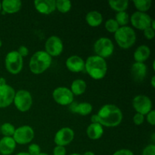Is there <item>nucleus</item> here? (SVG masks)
Segmentation results:
<instances>
[{
  "instance_id": "nucleus-1",
  "label": "nucleus",
  "mask_w": 155,
  "mask_h": 155,
  "mask_svg": "<svg viewBox=\"0 0 155 155\" xmlns=\"http://www.w3.org/2000/svg\"><path fill=\"white\" fill-rule=\"evenodd\" d=\"M97 115L102 127H116L121 124L124 118L122 110L115 104H107L98 110Z\"/></svg>"
},
{
  "instance_id": "nucleus-40",
  "label": "nucleus",
  "mask_w": 155,
  "mask_h": 155,
  "mask_svg": "<svg viewBox=\"0 0 155 155\" xmlns=\"http://www.w3.org/2000/svg\"><path fill=\"white\" fill-rule=\"evenodd\" d=\"M151 85L152 86V88H155V76L154 75L151 79Z\"/></svg>"
},
{
  "instance_id": "nucleus-48",
  "label": "nucleus",
  "mask_w": 155,
  "mask_h": 155,
  "mask_svg": "<svg viewBox=\"0 0 155 155\" xmlns=\"http://www.w3.org/2000/svg\"><path fill=\"white\" fill-rule=\"evenodd\" d=\"M2 41L1 39H0V48L2 47Z\"/></svg>"
},
{
  "instance_id": "nucleus-14",
  "label": "nucleus",
  "mask_w": 155,
  "mask_h": 155,
  "mask_svg": "<svg viewBox=\"0 0 155 155\" xmlns=\"http://www.w3.org/2000/svg\"><path fill=\"white\" fill-rule=\"evenodd\" d=\"M15 92V89L7 83L0 86V108H5L13 104Z\"/></svg>"
},
{
  "instance_id": "nucleus-39",
  "label": "nucleus",
  "mask_w": 155,
  "mask_h": 155,
  "mask_svg": "<svg viewBox=\"0 0 155 155\" xmlns=\"http://www.w3.org/2000/svg\"><path fill=\"white\" fill-rule=\"evenodd\" d=\"M91 124H99V119H98L97 114H93L91 117Z\"/></svg>"
},
{
  "instance_id": "nucleus-20",
  "label": "nucleus",
  "mask_w": 155,
  "mask_h": 155,
  "mask_svg": "<svg viewBox=\"0 0 155 155\" xmlns=\"http://www.w3.org/2000/svg\"><path fill=\"white\" fill-rule=\"evenodd\" d=\"M1 3L2 10L4 14L18 13L22 8V2L20 0H4Z\"/></svg>"
},
{
  "instance_id": "nucleus-27",
  "label": "nucleus",
  "mask_w": 155,
  "mask_h": 155,
  "mask_svg": "<svg viewBox=\"0 0 155 155\" xmlns=\"http://www.w3.org/2000/svg\"><path fill=\"white\" fill-rule=\"evenodd\" d=\"M56 10L62 14H66L71 11L72 3L69 0H55Z\"/></svg>"
},
{
  "instance_id": "nucleus-8",
  "label": "nucleus",
  "mask_w": 155,
  "mask_h": 155,
  "mask_svg": "<svg viewBox=\"0 0 155 155\" xmlns=\"http://www.w3.org/2000/svg\"><path fill=\"white\" fill-rule=\"evenodd\" d=\"M34 130L29 125H23L15 130L12 138L16 144L18 145H27L34 139Z\"/></svg>"
},
{
  "instance_id": "nucleus-47",
  "label": "nucleus",
  "mask_w": 155,
  "mask_h": 155,
  "mask_svg": "<svg viewBox=\"0 0 155 155\" xmlns=\"http://www.w3.org/2000/svg\"><path fill=\"white\" fill-rule=\"evenodd\" d=\"M70 155H82V154H78V153H73V154H71Z\"/></svg>"
},
{
  "instance_id": "nucleus-19",
  "label": "nucleus",
  "mask_w": 155,
  "mask_h": 155,
  "mask_svg": "<svg viewBox=\"0 0 155 155\" xmlns=\"http://www.w3.org/2000/svg\"><path fill=\"white\" fill-rule=\"evenodd\" d=\"M16 142L12 137L4 136L0 139V154L10 155L16 148Z\"/></svg>"
},
{
  "instance_id": "nucleus-34",
  "label": "nucleus",
  "mask_w": 155,
  "mask_h": 155,
  "mask_svg": "<svg viewBox=\"0 0 155 155\" xmlns=\"http://www.w3.org/2000/svg\"><path fill=\"white\" fill-rule=\"evenodd\" d=\"M142 155H155L154 144H150L147 145L142 151Z\"/></svg>"
},
{
  "instance_id": "nucleus-15",
  "label": "nucleus",
  "mask_w": 155,
  "mask_h": 155,
  "mask_svg": "<svg viewBox=\"0 0 155 155\" xmlns=\"http://www.w3.org/2000/svg\"><path fill=\"white\" fill-rule=\"evenodd\" d=\"M66 68L72 73H80L85 70V61L80 56L74 54L67 58Z\"/></svg>"
},
{
  "instance_id": "nucleus-6",
  "label": "nucleus",
  "mask_w": 155,
  "mask_h": 155,
  "mask_svg": "<svg viewBox=\"0 0 155 155\" xmlns=\"http://www.w3.org/2000/svg\"><path fill=\"white\" fill-rule=\"evenodd\" d=\"M33 99L31 93L26 89H20L15 92L13 104L19 111L24 113L31 108Z\"/></svg>"
},
{
  "instance_id": "nucleus-3",
  "label": "nucleus",
  "mask_w": 155,
  "mask_h": 155,
  "mask_svg": "<svg viewBox=\"0 0 155 155\" xmlns=\"http://www.w3.org/2000/svg\"><path fill=\"white\" fill-rule=\"evenodd\" d=\"M52 58L45 51H37L31 56L29 62V68L33 74H43L51 67Z\"/></svg>"
},
{
  "instance_id": "nucleus-50",
  "label": "nucleus",
  "mask_w": 155,
  "mask_h": 155,
  "mask_svg": "<svg viewBox=\"0 0 155 155\" xmlns=\"http://www.w3.org/2000/svg\"><path fill=\"white\" fill-rule=\"evenodd\" d=\"M0 134H1V133H0Z\"/></svg>"
},
{
  "instance_id": "nucleus-21",
  "label": "nucleus",
  "mask_w": 155,
  "mask_h": 155,
  "mask_svg": "<svg viewBox=\"0 0 155 155\" xmlns=\"http://www.w3.org/2000/svg\"><path fill=\"white\" fill-rule=\"evenodd\" d=\"M151 55V49L146 45H141L135 50L133 58L136 62L145 63Z\"/></svg>"
},
{
  "instance_id": "nucleus-41",
  "label": "nucleus",
  "mask_w": 155,
  "mask_h": 155,
  "mask_svg": "<svg viewBox=\"0 0 155 155\" xmlns=\"http://www.w3.org/2000/svg\"><path fill=\"white\" fill-rule=\"evenodd\" d=\"M82 155H95V153L92 152V151H86V152H85L84 154H82Z\"/></svg>"
},
{
  "instance_id": "nucleus-30",
  "label": "nucleus",
  "mask_w": 155,
  "mask_h": 155,
  "mask_svg": "<svg viewBox=\"0 0 155 155\" xmlns=\"http://www.w3.org/2000/svg\"><path fill=\"white\" fill-rule=\"evenodd\" d=\"M104 27H105L106 30L107 32L114 34L117 32V30L119 29L120 26L117 23V21H115V19H114V18H109L108 20L106 21L105 24H104Z\"/></svg>"
},
{
  "instance_id": "nucleus-9",
  "label": "nucleus",
  "mask_w": 155,
  "mask_h": 155,
  "mask_svg": "<svg viewBox=\"0 0 155 155\" xmlns=\"http://www.w3.org/2000/svg\"><path fill=\"white\" fill-rule=\"evenodd\" d=\"M52 98L58 104L61 106H69L74 101V95L71 89L64 86L55 88L52 92Z\"/></svg>"
},
{
  "instance_id": "nucleus-25",
  "label": "nucleus",
  "mask_w": 155,
  "mask_h": 155,
  "mask_svg": "<svg viewBox=\"0 0 155 155\" xmlns=\"http://www.w3.org/2000/svg\"><path fill=\"white\" fill-rule=\"evenodd\" d=\"M109 6L112 10L115 11L117 12H126L129 7L130 2L128 0H110L108 2Z\"/></svg>"
},
{
  "instance_id": "nucleus-23",
  "label": "nucleus",
  "mask_w": 155,
  "mask_h": 155,
  "mask_svg": "<svg viewBox=\"0 0 155 155\" xmlns=\"http://www.w3.org/2000/svg\"><path fill=\"white\" fill-rule=\"evenodd\" d=\"M86 21L92 27H99L103 22V16L98 11H90L86 15Z\"/></svg>"
},
{
  "instance_id": "nucleus-46",
  "label": "nucleus",
  "mask_w": 155,
  "mask_h": 155,
  "mask_svg": "<svg viewBox=\"0 0 155 155\" xmlns=\"http://www.w3.org/2000/svg\"><path fill=\"white\" fill-rule=\"evenodd\" d=\"M39 155H49L48 154H47V153H44V152H41L40 154H39Z\"/></svg>"
},
{
  "instance_id": "nucleus-43",
  "label": "nucleus",
  "mask_w": 155,
  "mask_h": 155,
  "mask_svg": "<svg viewBox=\"0 0 155 155\" xmlns=\"http://www.w3.org/2000/svg\"><path fill=\"white\" fill-rule=\"evenodd\" d=\"M5 83H6L5 79L4 78H0V86H1V85L5 84Z\"/></svg>"
},
{
  "instance_id": "nucleus-44",
  "label": "nucleus",
  "mask_w": 155,
  "mask_h": 155,
  "mask_svg": "<svg viewBox=\"0 0 155 155\" xmlns=\"http://www.w3.org/2000/svg\"><path fill=\"white\" fill-rule=\"evenodd\" d=\"M15 155H30L27 152H19Z\"/></svg>"
},
{
  "instance_id": "nucleus-7",
  "label": "nucleus",
  "mask_w": 155,
  "mask_h": 155,
  "mask_svg": "<svg viewBox=\"0 0 155 155\" xmlns=\"http://www.w3.org/2000/svg\"><path fill=\"white\" fill-rule=\"evenodd\" d=\"M94 51L95 55L105 59L110 57L114 51V45L110 39L101 37L95 41L94 44Z\"/></svg>"
},
{
  "instance_id": "nucleus-11",
  "label": "nucleus",
  "mask_w": 155,
  "mask_h": 155,
  "mask_svg": "<svg viewBox=\"0 0 155 155\" xmlns=\"http://www.w3.org/2000/svg\"><path fill=\"white\" fill-rule=\"evenodd\" d=\"M64 50V43L58 36H49L45 42V50L51 58L61 55Z\"/></svg>"
},
{
  "instance_id": "nucleus-35",
  "label": "nucleus",
  "mask_w": 155,
  "mask_h": 155,
  "mask_svg": "<svg viewBox=\"0 0 155 155\" xmlns=\"http://www.w3.org/2000/svg\"><path fill=\"white\" fill-rule=\"evenodd\" d=\"M67 150L65 147L56 145L53 149V155H66Z\"/></svg>"
},
{
  "instance_id": "nucleus-24",
  "label": "nucleus",
  "mask_w": 155,
  "mask_h": 155,
  "mask_svg": "<svg viewBox=\"0 0 155 155\" xmlns=\"http://www.w3.org/2000/svg\"><path fill=\"white\" fill-rule=\"evenodd\" d=\"M87 85L85 80L82 79H76L71 85V91L74 95H81L86 92Z\"/></svg>"
},
{
  "instance_id": "nucleus-22",
  "label": "nucleus",
  "mask_w": 155,
  "mask_h": 155,
  "mask_svg": "<svg viewBox=\"0 0 155 155\" xmlns=\"http://www.w3.org/2000/svg\"><path fill=\"white\" fill-rule=\"evenodd\" d=\"M104 134V128L100 124H91L86 129V135L92 140L101 139Z\"/></svg>"
},
{
  "instance_id": "nucleus-17",
  "label": "nucleus",
  "mask_w": 155,
  "mask_h": 155,
  "mask_svg": "<svg viewBox=\"0 0 155 155\" xmlns=\"http://www.w3.org/2000/svg\"><path fill=\"white\" fill-rule=\"evenodd\" d=\"M69 110L74 114H78L81 116H87L92 113L93 110L92 104L87 101L83 102H73L69 105Z\"/></svg>"
},
{
  "instance_id": "nucleus-12",
  "label": "nucleus",
  "mask_w": 155,
  "mask_h": 155,
  "mask_svg": "<svg viewBox=\"0 0 155 155\" xmlns=\"http://www.w3.org/2000/svg\"><path fill=\"white\" fill-rule=\"evenodd\" d=\"M152 20L148 14L140 12H135L130 18V21L133 27L139 30H144L151 27Z\"/></svg>"
},
{
  "instance_id": "nucleus-33",
  "label": "nucleus",
  "mask_w": 155,
  "mask_h": 155,
  "mask_svg": "<svg viewBox=\"0 0 155 155\" xmlns=\"http://www.w3.org/2000/svg\"><path fill=\"white\" fill-rule=\"evenodd\" d=\"M133 123L135 124V125L140 126L142 125V124L144 123V121H145V116L141 114L136 113L134 116H133Z\"/></svg>"
},
{
  "instance_id": "nucleus-28",
  "label": "nucleus",
  "mask_w": 155,
  "mask_h": 155,
  "mask_svg": "<svg viewBox=\"0 0 155 155\" xmlns=\"http://www.w3.org/2000/svg\"><path fill=\"white\" fill-rule=\"evenodd\" d=\"M130 15L127 12H117L114 19L120 27H125L130 23Z\"/></svg>"
},
{
  "instance_id": "nucleus-18",
  "label": "nucleus",
  "mask_w": 155,
  "mask_h": 155,
  "mask_svg": "<svg viewBox=\"0 0 155 155\" xmlns=\"http://www.w3.org/2000/svg\"><path fill=\"white\" fill-rule=\"evenodd\" d=\"M148 68L145 63L135 62L131 67V76L136 82H142L146 77Z\"/></svg>"
},
{
  "instance_id": "nucleus-32",
  "label": "nucleus",
  "mask_w": 155,
  "mask_h": 155,
  "mask_svg": "<svg viewBox=\"0 0 155 155\" xmlns=\"http://www.w3.org/2000/svg\"><path fill=\"white\" fill-rule=\"evenodd\" d=\"M143 33L144 36H145V37L147 39L151 40V39H154L155 36V30L151 28V27H149L143 30Z\"/></svg>"
},
{
  "instance_id": "nucleus-5",
  "label": "nucleus",
  "mask_w": 155,
  "mask_h": 155,
  "mask_svg": "<svg viewBox=\"0 0 155 155\" xmlns=\"http://www.w3.org/2000/svg\"><path fill=\"white\" fill-rule=\"evenodd\" d=\"M5 66L8 72L16 75L20 74L24 66V58L17 51H11L7 53L5 58Z\"/></svg>"
},
{
  "instance_id": "nucleus-4",
  "label": "nucleus",
  "mask_w": 155,
  "mask_h": 155,
  "mask_svg": "<svg viewBox=\"0 0 155 155\" xmlns=\"http://www.w3.org/2000/svg\"><path fill=\"white\" fill-rule=\"evenodd\" d=\"M114 39L121 48L128 49L136 43V33L135 30L129 26L120 27L114 33Z\"/></svg>"
},
{
  "instance_id": "nucleus-45",
  "label": "nucleus",
  "mask_w": 155,
  "mask_h": 155,
  "mask_svg": "<svg viewBox=\"0 0 155 155\" xmlns=\"http://www.w3.org/2000/svg\"><path fill=\"white\" fill-rule=\"evenodd\" d=\"M152 68H153V70H154V71H155V61H153Z\"/></svg>"
},
{
  "instance_id": "nucleus-49",
  "label": "nucleus",
  "mask_w": 155,
  "mask_h": 155,
  "mask_svg": "<svg viewBox=\"0 0 155 155\" xmlns=\"http://www.w3.org/2000/svg\"><path fill=\"white\" fill-rule=\"evenodd\" d=\"M1 11H2V3L1 2H0V12H1Z\"/></svg>"
},
{
  "instance_id": "nucleus-37",
  "label": "nucleus",
  "mask_w": 155,
  "mask_h": 155,
  "mask_svg": "<svg viewBox=\"0 0 155 155\" xmlns=\"http://www.w3.org/2000/svg\"><path fill=\"white\" fill-rule=\"evenodd\" d=\"M17 51L19 53V54L23 58H24V57H27L29 54L28 48H27V46H25V45H21V46L18 48V51Z\"/></svg>"
},
{
  "instance_id": "nucleus-29",
  "label": "nucleus",
  "mask_w": 155,
  "mask_h": 155,
  "mask_svg": "<svg viewBox=\"0 0 155 155\" xmlns=\"http://www.w3.org/2000/svg\"><path fill=\"white\" fill-rule=\"evenodd\" d=\"M15 130V127L11 123H5L0 126V133L5 137H12Z\"/></svg>"
},
{
  "instance_id": "nucleus-51",
  "label": "nucleus",
  "mask_w": 155,
  "mask_h": 155,
  "mask_svg": "<svg viewBox=\"0 0 155 155\" xmlns=\"http://www.w3.org/2000/svg\"><path fill=\"white\" fill-rule=\"evenodd\" d=\"M0 155H1V154H0Z\"/></svg>"
},
{
  "instance_id": "nucleus-10",
  "label": "nucleus",
  "mask_w": 155,
  "mask_h": 155,
  "mask_svg": "<svg viewBox=\"0 0 155 155\" xmlns=\"http://www.w3.org/2000/svg\"><path fill=\"white\" fill-rule=\"evenodd\" d=\"M132 104L136 113L142 115H146L153 110L152 101L148 96L145 95H138L133 98Z\"/></svg>"
},
{
  "instance_id": "nucleus-42",
  "label": "nucleus",
  "mask_w": 155,
  "mask_h": 155,
  "mask_svg": "<svg viewBox=\"0 0 155 155\" xmlns=\"http://www.w3.org/2000/svg\"><path fill=\"white\" fill-rule=\"evenodd\" d=\"M151 28L154 29V30H155V21H154V20H152V21H151Z\"/></svg>"
},
{
  "instance_id": "nucleus-26",
  "label": "nucleus",
  "mask_w": 155,
  "mask_h": 155,
  "mask_svg": "<svg viewBox=\"0 0 155 155\" xmlns=\"http://www.w3.org/2000/svg\"><path fill=\"white\" fill-rule=\"evenodd\" d=\"M135 8L137 9V12L146 13L151 7L152 1L151 0H134L133 2Z\"/></svg>"
},
{
  "instance_id": "nucleus-13",
  "label": "nucleus",
  "mask_w": 155,
  "mask_h": 155,
  "mask_svg": "<svg viewBox=\"0 0 155 155\" xmlns=\"http://www.w3.org/2000/svg\"><path fill=\"white\" fill-rule=\"evenodd\" d=\"M75 136L74 131L70 127H62L56 132L54 142L56 145L65 147L73 142Z\"/></svg>"
},
{
  "instance_id": "nucleus-36",
  "label": "nucleus",
  "mask_w": 155,
  "mask_h": 155,
  "mask_svg": "<svg viewBox=\"0 0 155 155\" xmlns=\"http://www.w3.org/2000/svg\"><path fill=\"white\" fill-rule=\"evenodd\" d=\"M146 120L150 125H155V111L154 110H151L148 114H146Z\"/></svg>"
},
{
  "instance_id": "nucleus-38",
  "label": "nucleus",
  "mask_w": 155,
  "mask_h": 155,
  "mask_svg": "<svg viewBox=\"0 0 155 155\" xmlns=\"http://www.w3.org/2000/svg\"><path fill=\"white\" fill-rule=\"evenodd\" d=\"M113 155H134V154L131 150L127 149V148H122V149L115 151Z\"/></svg>"
},
{
  "instance_id": "nucleus-16",
  "label": "nucleus",
  "mask_w": 155,
  "mask_h": 155,
  "mask_svg": "<svg viewBox=\"0 0 155 155\" xmlns=\"http://www.w3.org/2000/svg\"><path fill=\"white\" fill-rule=\"evenodd\" d=\"M34 8L39 14L51 15L56 10L55 0H35Z\"/></svg>"
},
{
  "instance_id": "nucleus-31",
  "label": "nucleus",
  "mask_w": 155,
  "mask_h": 155,
  "mask_svg": "<svg viewBox=\"0 0 155 155\" xmlns=\"http://www.w3.org/2000/svg\"><path fill=\"white\" fill-rule=\"evenodd\" d=\"M30 155H39L41 153V148L38 144L32 143L28 146V151Z\"/></svg>"
},
{
  "instance_id": "nucleus-2",
  "label": "nucleus",
  "mask_w": 155,
  "mask_h": 155,
  "mask_svg": "<svg viewBox=\"0 0 155 155\" xmlns=\"http://www.w3.org/2000/svg\"><path fill=\"white\" fill-rule=\"evenodd\" d=\"M85 71L93 80H102L107 72V61L97 55L89 56L85 61Z\"/></svg>"
}]
</instances>
